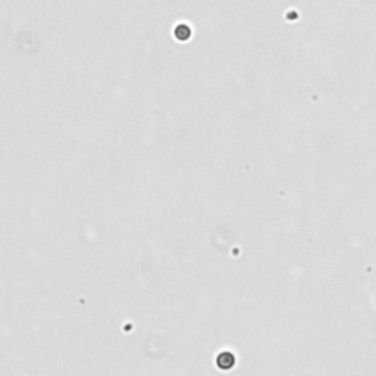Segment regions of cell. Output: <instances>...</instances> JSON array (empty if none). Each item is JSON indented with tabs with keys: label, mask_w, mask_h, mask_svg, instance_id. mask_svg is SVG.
Segmentation results:
<instances>
[{
	"label": "cell",
	"mask_w": 376,
	"mask_h": 376,
	"mask_svg": "<svg viewBox=\"0 0 376 376\" xmlns=\"http://www.w3.org/2000/svg\"><path fill=\"white\" fill-rule=\"evenodd\" d=\"M190 32H191V29L188 28L187 24H181V25H178L177 29H175L177 37H178V39H182V40H187V39L190 37Z\"/></svg>",
	"instance_id": "6da1fadb"
}]
</instances>
